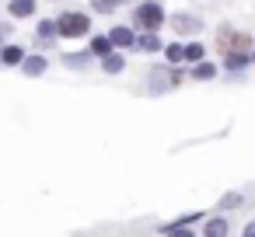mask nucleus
Returning a JSON list of instances; mask_svg holds the SVG:
<instances>
[{
    "label": "nucleus",
    "instance_id": "obj_1",
    "mask_svg": "<svg viewBox=\"0 0 255 237\" xmlns=\"http://www.w3.org/2000/svg\"><path fill=\"white\" fill-rule=\"evenodd\" d=\"M53 25H56V32H60L63 39H81V35H88L91 18H84L81 11H67V14H60Z\"/></svg>",
    "mask_w": 255,
    "mask_h": 237
},
{
    "label": "nucleus",
    "instance_id": "obj_2",
    "mask_svg": "<svg viewBox=\"0 0 255 237\" xmlns=\"http://www.w3.org/2000/svg\"><path fill=\"white\" fill-rule=\"evenodd\" d=\"M161 21H164V11H161V4H154V0H143V4L133 11V25L143 28V32H157Z\"/></svg>",
    "mask_w": 255,
    "mask_h": 237
},
{
    "label": "nucleus",
    "instance_id": "obj_3",
    "mask_svg": "<svg viewBox=\"0 0 255 237\" xmlns=\"http://www.w3.org/2000/svg\"><path fill=\"white\" fill-rule=\"evenodd\" d=\"M171 25H175V32H182V35H192V32H199V28H203V21H199V18H192V14H175V18H171Z\"/></svg>",
    "mask_w": 255,
    "mask_h": 237
},
{
    "label": "nucleus",
    "instance_id": "obj_4",
    "mask_svg": "<svg viewBox=\"0 0 255 237\" xmlns=\"http://www.w3.org/2000/svg\"><path fill=\"white\" fill-rule=\"evenodd\" d=\"M133 49H140V53H157V49H161V42H157V35H154V32H147V35L133 39Z\"/></svg>",
    "mask_w": 255,
    "mask_h": 237
},
{
    "label": "nucleus",
    "instance_id": "obj_5",
    "mask_svg": "<svg viewBox=\"0 0 255 237\" xmlns=\"http://www.w3.org/2000/svg\"><path fill=\"white\" fill-rule=\"evenodd\" d=\"M109 42L119 46V49H126V46H133V32H129V28H112V32H109Z\"/></svg>",
    "mask_w": 255,
    "mask_h": 237
},
{
    "label": "nucleus",
    "instance_id": "obj_6",
    "mask_svg": "<svg viewBox=\"0 0 255 237\" xmlns=\"http://www.w3.org/2000/svg\"><path fill=\"white\" fill-rule=\"evenodd\" d=\"M102 67H105V74H123V67H126V60H123L119 53H105V60H102Z\"/></svg>",
    "mask_w": 255,
    "mask_h": 237
},
{
    "label": "nucleus",
    "instance_id": "obj_7",
    "mask_svg": "<svg viewBox=\"0 0 255 237\" xmlns=\"http://www.w3.org/2000/svg\"><path fill=\"white\" fill-rule=\"evenodd\" d=\"M21 67H25V74H28V77L46 74V60H42V56H28V60H21Z\"/></svg>",
    "mask_w": 255,
    "mask_h": 237
},
{
    "label": "nucleus",
    "instance_id": "obj_8",
    "mask_svg": "<svg viewBox=\"0 0 255 237\" xmlns=\"http://www.w3.org/2000/svg\"><path fill=\"white\" fill-rule=\"evenodd\" d=\"M11 14H14V18L35 14V0H11Z\"/></svg>",
    "mask_w": 255,
    "mask_h": 237
},
{
    "label": "nucleus",
    "instance_id": "obj_9",
    "mask_svg": "<svg viewBox=\"0 0 255 237\" xmlns=\"http://www.w3.org/2000/svg\"><path fill=\"white\" fill-rule=\"evenodd\" d=\"M227 230H231V227H227V220H210V223L203 227V234H206V237H227Z\"/></svg>",
    "mask_w": 255,
    "mask_h": 237
},
{
    "label": "nucleus",
    "instance_id": "obj_10",
    "mask_svg": "<svg viewBox=\"0 0 255 237\" xmlns=\"http://www.w3.org/2000/svg\"><path fill=\"white\" fill-rule=\"evenodd\" d=\"M213 74H217V67H213V63H206V60H199V63H196V70H192V77H196V80H210Z\"/></svg>",
    "mask_w": 255,
    "mask_h": 237
},
{
    "label": "nucleus",
    "instance_id": "obj_11",
    "mask_svg": "<svg viewBox=\"0 0 255 237\" xmlns=\"http://www.w3.org/2000/svg\"><path fill=\"white\" fill-rule=\"evenodd\" d=\"M109 49H112L109 35H95V39H91V53H95V56H105Z\"/></svg>",
    "mask_w": 255,
    "mask_h": 237
},
{
    "label": "nucleus",
    "instance_id": "obj_12",
    "mask_svg": "<svg viewBox=\"0 0 255 237\" xmlns=\"http://www.w3.org/2000/svg\"><path fill=\"white\" fill-rule=\"evenodd\" d=\"M224 63H227V70H241V67L248 63V56H245V53H227Z\"/></svg>",
    "mask_w": 255,
    "mask_h": 237
},
{
    "label": "nucleus",
    "instance_id": "obj_13",
    "mask_svg": "<svg viewBox=\"0 0 255 237\" xmlns=\"http://www.w3.org/2000/svg\"><path fill=\"white\" fill-rule=\"evenodd\" d=\"M0 60H4V63H21V60H25V53H21L18 46H7L4 53H0Z\"/></svg>",
    "mask_w": 255,
    "mask_h": 237
},
{
    "label": "nucleus",
    "instance_id": "obj_14",
    "mask_svg": "<svg viewBox=\"0 0 255 237\" xmlns=\"http://www.w3.org/2000/svg\"><path fill=\"white\" fill-rule=\"evenodd\" d=\"M182 60H203V46H182Z\"/></svg>",
    "mask_w": 255,
    "mask_h": 237
},
{
    "label": "nucleus",
    "instance_id": "obj_15",
    "mask_svg": "<svg viewBox=\"0 0 255 237\" xmlns=\"http://www.w3.org/2000/svg\"><path fill=\"white\" fill-rule=\"evenodd\" d=\"M91 7H95V11H102V14H112L119 4H116V0H91Z\"/></svg>",
    "mask_w": 255,
    "mask_h": 237
},
{
    "label": "nucleus",
    "instance_id": "obj_16",
    "mask_svg": "<svg viewBox=\"0 0 255 237\" xmlns=\"http://www.w3.org/2000/svg\"><path fill=\"white\" fill-rule=\"evenodd\" d=\"M164 56H168L171 63H178V60H182V46H178V42H171V46L164 49Z\"/></svg>",
    "mask_w": 255,
    "mask_h": 237
},
{
    "label": "nucleus",
    "instance_id": "obj_17",
    "mask_svg": "<svg viewBox=\"0 0 255 237\" xmlns=\"http://www.w3.org/2000/svg\"><path fill=\"white\" fill-rule=\"evenodd\" d=\"M39 35H42V39L56 35V25H53V21H42V25H39Z\"/></svg>",
    "mask_w": 255,
    "mask_h": 237
},
{
    "label": "nucleus",
    "instance_id": "obj_18",
    "mask_svg": "<svg viewBox=\"0 0 255 237\" xmlns=\"http://www.w3.org/2000/svg\"><path fill=\"white\" fill-rule=\"evenodd\" d=\"M164 234H171V237H189L185 230H175V227H164Z\"/></svg>",
    "mask_w": 255,
    "mask_h": 237
},
{
    "label": "nucleus",
    "instance_id": "obj_19",
    "mask_svg": "<svg viewBox=\"0 0 255 237\" xmlns=\"http://www.w3.org/2000/svg\"><path fill=\"white\" fill-rule=\"evenodd\" d=\"M245 237H255V223H252V227H248V230H245Z\"/></svg>",
    "mask_w": 255,
    "mask_h": 237
},
{
    "label": "nucleus",
    "instance_id": "obj_20",
    "mask_svg": "<svg viewBox=\"0 0 255 237\" xmlns=\"http://www.w3.org/2000/svg\"><path fill=\"white\" fill-rule=\"evenodd\" d=\"M116 4H126V0H116Z\"/></svg>",
    "mask_w": 255,
    "mask_h": 237
}]
</instances>
